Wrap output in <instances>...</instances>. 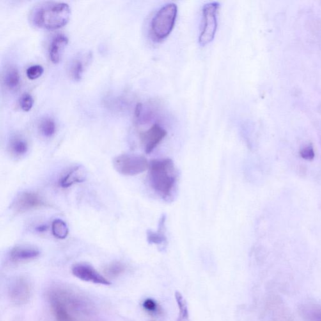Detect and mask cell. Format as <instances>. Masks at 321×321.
I'll use <instances>...</instances> for the list:
<instances>
[{
  "label": "cell",
  "mask_w": 321,
  "mask_h": 321,
  "mask_svg": "<svg viewBox=\"0 0 321 321\" xmlns=\"http://www.w3.org/2000/svg\"><path fill=\"white\" fill-rule=\"evenodd\" d=\"M47 298L54 321H91L95 315L91 300L66 287H52Z\"/></svg>",
  "instance_id": "1"
},
{
  "label": "cell",
  "mask_w": 321,
  "mask_h": 321,
  "mask_svg": "<svg viewBox=\"0 0 321 321\" xmlns=\"http://www.w3.org/2000/svg\"><path fill=\"white\" fill-rule=\"evenodd\" d=\"M70 6L61 2H43L33 8L31 13L33 24L39 28L56 30L63 28L69 21Z\"/></svg>",
  "instance_id": "2"
},
{
  "label": "cell",
  "mask_w": 321,
  "mask_h": 321,
  "mask_svg": "<svg viewBox=\"0 0 321 321\" xmlns=\"http://www.w3.org/2000/svg\"><path fill=\"white\" fill-rule=\"evenodd\" d=\"M151 187L162 198H171L175 189L177 174L173 160L170 158L153 160L150 162Z\"/></svg>",
  "instance_id": "3"
},
{
  "label": "cell",
  "mask_w": 321,
  "mask_h": 321,
  "mask_svg": "<svg viewBox=\"0 0 321 321\" xmlns=\"http://www.w3.org/2000/svg\"><path fill=\"white\" fill-rule=\"evenodd\" d=\"M178 7L175 3L162 6L153 17L151 24V34L157 40L168 37L175 27Z\"/></svg>",
  "instance_id": "4"
},
{
  "label": "cell",
  "mask_w": 321,
  "mask_h": 321,
  "mask_svg": "<svg viewBox=\"0 0 321 321\" xmlns=\"http://www.w3.org/2000/svg\"><path fill=\"white\" fill-rule=\"evenodd\" d=\"M114 168L125 176L139 175L150 168V162L143 156L123 154L114 158Z\"/></svg>",
  "instance_id": "5"
},
{
  "label": "cell",
  "mask_w": 321,
  "mask_h": 321,
  "mask_svg": "<svg viewBox=\"0 0 321 321\" xmlns=\"http://www.w3.org/2000/svg\"><path fill=\"white\" fill-rule=\"evenodd\" d=\"M220 4L212 2L206 4L203 8V27L199 37V43L205 46L212 42L216 34L218 22L217 14Z\"/></svg>",
  "instance_id": "6"
},
{
  "label": "cell",
  "mask_w": 321,
  "mask_h": 321,
  "mask_svg": "<svg viewBox=\"0 0 321 321\" xmlns=\"http://www.w3.org/2000/svg\"><path fill=\"white\" fill-rule=\"evenodd\" d=\"M8 292V297L13 303L18 306L25 304L31 299V284L25 277H18L11 282Z\"/></svg>",
  "instance_id": "7"
},
{
  "label": "cell",
  "mask_w": 321,
  "mask_h": 321,
  "mask_svg": "<svg viewBox=\"0 0 321 321\" xmlns=\"http://www.w3.org/2000/svg\"><path fill=\"white\" fill-rule=\"evenodd\" d=\"M72 272L73 276L85 282L104 286H109L111 284L109 280L105 278L95 268L88 263H79L73 265Z\"/></svg>",
  "instance_id": "8"
},
{
  "label": "cell",
  "mask_w": 321,
  "mask_h": 321,
  "mask_svg": "<svg viewBox=\"0 0 321 321\" xmlns=\"http://www.w3.org/2000/svg\"><path fill=\"white\" fill-rule=\"evenodd\" d=\"M45 206V202L38 194L33 192L20 193L13 203L12 209L18 213H24Z\"/></svg>",
  "instance_id": "9"
},
{
  "label": "cell",
  "mask_w": 321,
  "mask_h": 321,
  "mask_svg": "<svg viewBox=\"0 0 321 321\" xmlns=\"http://www.w3.org/2000/svg\"><path fill=\"white\" fill-rule=\"evenodd\" d=\"M166 135V130L158 124H155L150 129L142 133L141 136L145 148V152L147 154L152 152Z\"/></svg>",
  "instance_id": "10"
},
{
  "label": "cell",
  "mask_w": 321,
  "mask_h": 321,
  "mask_svg": "<svg viewBox=\"0 0 321 321\" xmlns=\"http://www.w3.org/2000/svg\"><path fill=\"white\" fill-rule=\"evenodd\" d=\"M40 255V251L35 247L30 246H17L11 250L10 260L14 262H25L33 260Z\"/></svg>",
  "instance_id": "11"
},
{
  "label": "cell",
  "mask_w": 321,
  "mask_h": 321,
  "mask_svg": "<svg viewBox=\"0 0 321 321\" xmlns=\"http://www.w3.org/2000/svg\"><path fill=\"white\" fill-rule=\"evenodd\" d=\"M68 42L67 37L64 34H58L53 38L49 47L50 59L52 63L57 64L60 63L62 54Z\"/></svg>",
  "instance_id": "12"
},
{
  "label": "cell",
  "mask_w": 321,
  "mask_h": 321,
  "mask_svg": "<svg viewBox=\"0 0 321 321\" xmlns=\"http://www.w3.org/2000/svg\"><path fill=\"white\" fill-rule=\"evenodd\" d=\"M87 172L84 167L77 166L74 167L68 172L60 181V185L62 187L68 188L75 183H82L86 180Z\"/></svg>",
  "instance_id": "13"
},
{
  "label": "cell",
  "mask_w": 321,
  "mask_h": 321,
  "mask_svg": "<svg viewBox=\"0 0 321 321\" xmlns=\"http://www.w3.org/2000/svg\"><path fill=\"white\" fill-rule=\"evenodd\" d=\"M3 81L6 88L10 90H15L18 88L20 84V76L15 66H10L6 68L3 75Z\"/></svg>",
  "instance_id": "14"
},
{
  "label": "cell",
  "mask_w": 321,
  "mask_h": 321,
  "mask_svg": "<svg viewBox=\"0 0 321 321\" xmlns=\"http://www.w3.org/2000/svg\"><path fill=\"white\" fill-rule=\"evenodd\" d=\"M9 149L11 154L16 157H22L28 151V143L21 137L15 136L10 140Z\"/></svg>",
  "instance_id": "15"
},
{
  "label": "cell",
  "mask_w": 321,
  "mask_h": 321,
  "mask_svg": "<svg viewBox=\"0 0 321 321\" xmlns=\"http://www.w3.org/2000/svg\"><path fill=\"white\" fill-rule=\"evenodd\" d=\"M165 220L166 217L162 215L161 219L160 220L159 226V230L157 232H155L151 230H148L147 233V240L150 244H162L166 242V237H165L163 230L165 225Z\"/></svg>",
  "instance_id": "16"
},
{
  "label": "cell",
  "mask_w": 321,
  "mask_h": 321,
  "mask_svg": "<svg viewBox=\"0 0 321 321\" xmlns=\"http://www.w3.org/2000/svg\"><path fill=\"white\" fill-rule=\"evenodd\" d=\"M175 298L179 308V316L176 321H190L187 301L180 292H175Z\"/></svg>",
  "instance_id": "17"
},
{
  "label": "cell",
  "mask_w": 321,
  "mask_h": 321,
  "mask_svg": "<svg viewBox=\"0 0 321 321\" xmlns=\"http://www.w3.org/2000/svg\"><path fill=\"white\" fill-rule=\"evenodd\" d=\"M53 235L59 239H64L67 237L68 228L65 222L60 219L55 220L52 224Z\"/></svg>",
  "instance_id": "18"
},
{
  "label": "cell",
  "mask_w": 321,
  "mask_h": 321,
  "mask_svg": "<svg viewBox=\"0 0 321 321\" xmlns=\"http://www.w3.org/2000/svg\"><path fill=\"white\" fill-rule=\"evenodd\" d=\"M85 63L83 60L80 58H77L73 60L71 63L70 72L71 77L76 81H79L82 79V75L84 72Z\"/></svg>",
  "instance_id": "19"
},
{
  "label": "cell",
  "mask_w": 321,
  "mask_h": 321,
  "mask_svg": "<svg viewBox=\"0 0 321 321\" xmlns=\"http://www.w3.org/2000/svg\"><path fill=\"white\" fill-rule=\"evenodd\" d=\"M40 130L43 136L46 137H52L54 136L56 131V124L51 119H44L41 121Z\"/></svg>",
  "instance_id": "20"
},
{
  "label": "cell",
  "mask_w": 321,
  "mask_h": 321,
  "mask_svg": "<svg viewBox=\"0 0 321 321\" xmlns=\"http://www.w3.org/2000/svg\"><path fill=\"white\" fill-rule=\"evenodd\" d=\"M125 265L120 262L111 263L105 268V273L112 277H116L122 274L125 271Z\"/></svg>",
  "instance_id": "21"
},
{
  "label": "cell",
  "mask_w": 321,
  "mask_h": 321,
  "mask_svg": "<svg viewBox=\"0 0 321 321\" xmlns=\"http://www.w3.org/2000/svg\"><path fill=\"white\" fill-rule=\"evenodd\" d=\"M34 100L29 93H25L20 98V106L24 112H29L33 106Z\"/></svg>",
  "instance_id": "22"
},
{
  "label": "cell",
  "mask_w": 321,
  "mask_h": 321,
  "mask_svg": "<svg viewBox=\"0 0 321 321\" xmlns=\"http://www.w3.org/2000/svg\"><path fill=\"white\" fill-rule=\"evenodd\" d=\"M44 72V68L40 65L30 66L27 70V76L30 80H36L42 76Z\"/></svg>",
  "instance_id": "23"
},
{
  "label": "cell",
  "mask_w": 321,
  "mask_h": 321,
  "mask_svg": "<svg viewBox=\"0 0 321 321\" xmlns=\"http://www.w3.org/2000/svg\"><path fill=\"white\" fill-rule=\"evenodd\" d=\"M143 306L146 311L151 314L157 313L158 310V305L153 299H146L143 302Z\"/></svg>",
  "instance_id": "24"
},
{
  "label": "cell",
  "mask_w": 321,
  "mask_h": 321,
  "mask_svg": "<svg viewBox=\"0 0 321 321\" xmlns=\"http://www.w3.org/2000/svg\"><path fill=\"white\" fill-rule=\"evenodd\" d=\"M300 155H301V157L305 160H313L314 157V151L313 148L310 146L305 147V148L302 149L301 150Z\"/></svg>",
  "instance_id": "25"
},
{
  "label": "cell",
  "mask_w": 321,
  "mask_h": 321,
  "mask_svg": "<svg viewBox=\"0 0 321 321\" xmlns=\"http://www.w3.org/2000/svg\"><path fill=\"white\" fill-rule=\"evenodd\" d=\"M310 312L311 316H309L312 320V321H321V309H314L313 311H309Z\"/></svg>",
  "instance_id": "26"
},
{
  "label": "cell",
  "mask_w": 321,
  "mask_h": 321,
  "mask_svg": "<svg viewBox=\"0 0 321 321\" xmlns=\"http://www.w3.org/2000/svg\"><path fill=\"white\" fill-rule=\"evenodd\" d=\"M142 109H143V106H142L141 104H137L135 109V117H136L137 119H139L140 116H141Z\"/></svg>",
  "instance_id": "27"
},
{
  "label": "cell",
  "mask_w": 321,
  "mask_h": 321,
  "mask_svg": "<svg viewBox=\"0 0 321 321\" xmlns=\"http://www.w3.org/2000/svg\"><path fill=\"white\" fill-rule=\"evenodd\" d=\"M36 230H37L39 232H42V231H44L47 230V226L44 225L40 226L38 227L37 228H36Z\"/></svg>",
  "instance_id": "28"
}]
</instances>
